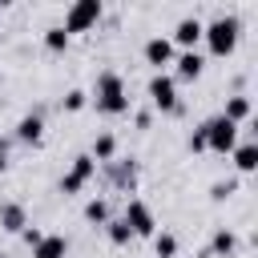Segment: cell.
Returning <instances> with one entry per match:
<instances>
[{
    "instance_id": "6da1fadb",
    "label": "cell",
    "mask_w": 258,
    "mask_h": 258,
    "mask_svg": "<svg viewBox=\"0 0 258 258\" xmlns=\"http://www.w3.org/2000/svg\"><path fill=\"white\" fill-rule=\"evenodd\" d=\"M89 101H93L97 113H105V117H121V113H129V97H125V81H121V73H113V69L97 73Z\"/></svg>"
},
{
    "instance_id": "7a4b0ae2",
    "label": "cell",
    "mask_w": 258,
    "mask_h": 258,
    "mask_svg": "<svg viewBox=\"0 0 258 258\" xmlns=\"http://www.w3.org/2000/svg\"><path fill=\"white\" fill-rule=\"evenodd\" d=\"M238 32H242V20L230 16V12H222V16H214V20L202 28V40H206V48H210L214 56H230V52L238 48Z\"/></svg>"
},
{
    "instance_id": "3957f363",
    "label": "cell",
    "mask_w": 258,
    "mask_h": 258,
    "mask_svg": "<svg viewBox=\"0 0 258 258\" xmlns=\"http://www.w3.org/2000/svg\"><path fill=\"white\" fill-rule=\"evenodd\" d=\"M145 93H149V105H153L157 113H181L177 81H173L169 73H153V77H149V85H145Z\"/></svg>"
},
{
    "instance_id": "277c9868",
    "label": "cell",
    "mask_w": 258,
    "mask_h": 258,
    "mask_svg": "<svg viewBox=\"0 0 258 258\" xmlns=\"http://www.w3.org/2000/svg\"><path fill=\"white\" fill-rule=\"evenodd\" d=\"M202 133H206V149H214V153H234V145H238V125L226 121L222 113L202 121Z\"/></svg>"
},
{
    "instance_id": "5b68a950",
    "label": "cell",
    "mask_w": 258,
    "mask_h": 258,
    "mask_svg": "<svg viewBox=\"0 0 258 258\" xmlns=\"http://www.w3.org/2000/svg\"><path fill=\"white\" fill-rule=\"evenodd\" d=\"M121 222L129 226V234H133V238H153V234H157L153 210H149L141 198H129V202H125V214H121Z\"/></svg>"
},
{
    "instance_id": "8992f818",
    "label": "cell",
    "mask_w": 258,
    "mask_h": 258,
    "mask_svg": "<svg viewBox=\"0 0 258 258\" xmlns=\"http://www.w3.org/2000/svg\"><path fill=\"white\" fill-rule=\"evenodd\" d=\"M101 12H105L101 0H77V4L64 12V24H60V28H64L69 36H73V32H89V28L101 20Z\"/></svg>"
},
{
    "instance_id": "52a82bcc",
    "label": "cell",
    "mask_w": 258,
    "mask_h": 258,
    "mask_svg": "<svg viewBox=\"0 0 258 258\" xmlns=\"http://www.w3.org/2000/svg\"><path fill=\"white\" fill-rule=\"evenodd\" d=\"M97 173V161L89 157V153H77L73 157V165H69V173L60 177V194H81L85 185H89V177Z\"/></svg>"
},
{
    "instance_id": "ba28073f",
    "label": "cell",
    "mask_w": 258,
    "mask_h": 258,
    "mask_svg": "<svg viewBox=\"0 0 258 258\" xmlns=\"http://www.w3.org/2000/svg\"><path fill=\"white\" fill-rule=\"evenodd\" d=\"M141 52H145V64H153L157 73H165V64H173V56H177V48L169 44V36H149Z\"/></svg>"
},
{
    "instance_id": "9c48e42d",
    "label": "cell",
    "mask_w": 258,
    "mask_h": 258,
    "mask_svg": "<svg viewBox=\"0 0 258 258\" xmlns=\"http://www.w3.org/2000/svg\"><path fill=\"white\" fill-rule=\"evenodd\" d=\"M40 137H44V113L32 109V113H24V117L16 121L12 141H20V145H40Z\"/></svg>"
},
{
    "instance_id": "30bf717a",
    "label": "cell",
    "mask_w": 258,
    "mask_h": 258,
    "mask_svg": "<svg viewBox=\"0 0 258 258\" xmlns=\"http://www.w3.org/2000/svg\"><path fill=\"white\" fill-rule=\"evenodd\" d=\"M202 28H206V24H202L198 16H181V20L173 24V36H169V44H173V48L181 44V52H189V48L202 40Z\"/></svg>"
},
{
    "instance_id": "8fae6325",
    "label": "cell",
    "mask_w": 258,
    "mask_h": 258,
    "mask_svg": "<svg viewBox=\"0 0 258 258\" xmlns=\"http://www.w3.org/2000/svg\"><path fill=\"white\" fill-rule=\"evenodd\" d=\"M202 69H206V56L198 52V48H189V52H177L173 56V81H198L202 77Z\"/></svg>"
},
{
    "instance_id": "7c38bea8",
    "label": "cell",
    "mask_w": 258,
    "mask_h": 258,
    "mask_svg": "<svg viewBox=\"0 0 258 258\" xmlns=\"http://www.w3.org/2000/svg\"><path fill=\"white\" fill-rule=\"evenodd\" d=\"M105 173H109V181H113L117 189L129 194L133 181H137V161H117V157H113V161H105Z\"/></svg>"
},
{
    "instance_id": "4fadbf2b",
    "label": "cell",
    "mask_w": 258,
    "mask_h": 258,
    "mask_svg": "<svg viewBox=\"0 0 258 258\" xmlns=\"http://www.w3.org/2000/svg\"><path fill=\"white\" fill-rule=\"evenodd\" d=\"M28 226V214H24V206L20 202H4L0 206V230H8V234H20Z\"/></svg>"
},
{
    "instance_id": "5bb4252c",
    "label": "cell",
    "mask_w": 258,
    "mask_h": 258,
    "mask_svg": "<svg viewBox=\"0 0 258 258\" xmlns=\"http://www.w3.org/2000/svg\"><path fill=\"white\" fill-rule=\"evenodd\" d=\"M64 254H69V238L64 234H44L32 246V258H64Z\"/></svg>"
},
{
    "instance_id": "9a60e30c",
    "label": "cell",
    "mask_w": 258,
    "mask_h": 258,
    "mask_svg": "<svg viewBox=\"0 0 258 258\" xmlns=\"http://www.w3.org/2000/svg\"><path fill=\"white\" fill-rule=\"evenodd\" d=\"M234 250H238V234L226 230V226H218L214 238H210V254L214 258H234Z\"/></svg>"
},
{
    "instance_id": "2e32d148",
    "label": "cell",
    "mask_w": 258,
    "mask_h": 258,
    "mask_svg": "<svg viewBox=\"0 0 258 258\" xmlns=\"http://www.w3.org/2000/svg\"><path fill=\"white\" fill-rule=\"evenodd\" d=\"M89 157H93L97 165L113 161V157H117V137H113V133H97V137H93V149H89Z\"/></svg>"
},
{
    "instance_id": "e0dca14e",
    "label": "cell",
    "mask_w": 258,
    "mask_h": 258,
    "mask_svg": "<svg viewBox=\"0 0 258 258\" xmlns=\"http://www.w3.org/2000/svg\"><path fill=\"white\" fill-rule=\"evenodd\" d=\"M234 165H238V173H254L258 169V145L254 141L234 145Z\"/></svg>"
},
{
    "instance_id": "ac0fdd59",
    "label": "cell",
    "mask_w": 258,
    "mask_h": 258,
    "mask_svg": "<svg viewBox=\"0 0 258 258\" xmlns=\"http://www.w3.org/2000/svg\"><path fill=\"white\" fill-rule=\"evenodd\" d=\"M222 117H226V121H234V125H242V121L250 117V97H242V93L226 97V109H222Z\"/></svg>"
},
{
    "instance_id": "d6986e66",
    "label": "cell",
    "mask_w": 258,
    "mask_h": 258,
    "mask_svg": "<svg viewBox=\"0 0 258 258\" xmlns=\"http://www.w3.org/2000/svg\"><path fill=\"white\" fill-rule=\"evenodd\" d=\"M69 40H73V36H69L60 24H48V28H44V48H48V52H64Z\"/></svg>"
},
{
    "instance_id": "ffe728a7",
    "label": "cell",
    "mask_w": 258,
    "mask_h": 258,
    "mask_svg": "<svg viewBox=\"0 0 258 258\" xmlns=\"http://www.w3.org/2000/svg\"><path fill=\"white\" fill-rule=\"evenodd\" d=\"M85 222H89V226H105V222H109V202H105V198L85 202Z\"/></svg>"
},
{
    "instance_id": "44dd1931",
    "label": "cell",
    "mask_w": 258,
    "mask_h": 258,
    "mask_svg": "<svg viewBox=\"0 0 258 258\" xmlns=\"http://www.w3.org/2000/svg\"><path fill=\"white\" fill-rule=\"evenodd\" d=\"M153 258H177V238L173 234H153Z\"/></svg>"
},
{
    "instance_id": "7402d4cb",
    "label": "cell",
    "mask_w": 258,
    "mask_h": 258,
    "mask_svg": "<svg viewBox=\"0 0 258 258\" xmlns=\"http://www.w3.org/2000/svg\"><path fill=\"white\" fill-rule=\"evenodd\" d=\"M85 105H89V93H85V89H69V93L60 97V109H64V113H81Z\"/></svg>"
},
{
    "instance_id": "603a6c76",
    "label": "cell",
    "mask_w": 258,
    "mask_h": 258,
    "mask_svg": "<svg viewBox=\"0 0 258 258\" xmlns=\"http://www.w3.org/2000/svg\"><path fill=\"white\" fill-rule=\"evenodd\" d=\"M105 234H109V242H113V246H125V242L133 238V234H129V226H125L121 218H109V222H105Z\"/></svg>"
},
{
    "instance_id": "cb8c5ba5",
    "label": "cell",
    "mask_w": 258,
    "mask_h": 258,
    "mask_svg": "<svg viewBox=\"0 0 258 258\" xmlns=\"http://www.w3.org/2000/svg\"><path fill=\"white\" fill-rule=\"evenodd\" d=\"M234 189H238V181H214V185H210V198H214V202H226Z\"/></svg>"
},
{
    "instance_id": "d4e9b609",
    "label": "cell",
    "mask_w": 258,
    "mask_h": 258,
    "mask_svg": "<svg viewBox=\"0 0 258 258\" xmlns=\"http://www.w3.org/2000/svg\"><path fill=\"white\" fill-rule=\"evenodd\" d=\"M189 149H194V153H202V149H206V133H202V125L189 133Z\"/></svg>"
},
{
    "instance_id": "484cf974",
    "label": "cell",
    "mask_w": 258,
    "mask_h": 258,
    "mask_svg": "<svg viewBox=\"0 0 258 258\" xmlns=\"http://www.w3.org/2000/svg\"><path fill=\"white\" fill-rule=\"evenodd\" d=\"M20 238H24V242H28V246H36V242H40V238H44V234H40V230H36V226H24V230H20Z\"/></svg>"
},
{
    "instance_id": "4316f807",
    "label": "cell",
    "mask_w": 258,
    "mask_h": 258,
    "mask_svg": "<svg viewBox=\"0 0 258 258\" xmlns=\"http://www.w3.org/2000/svg\"><path fill=\"white\" fill-rule=\"evenodd\" d=\"M8 149H12V137H0V173L8 169Z\"/></svg>"
},
{
    "instance_id": "83f0119b",
    "label": "cell",
    "mask_w": 258,
    "mask_h": 258,
    "mask_svg": "<svg viewBox=\"0 0 258 258\" xmlns=\"http://www.w3.org/2000/svg\"><path fill=\"white\" fill-rule=\"evenodd\" d=\"M0 12H4V0H0Z\"/></svg>"
}]
</instances>
